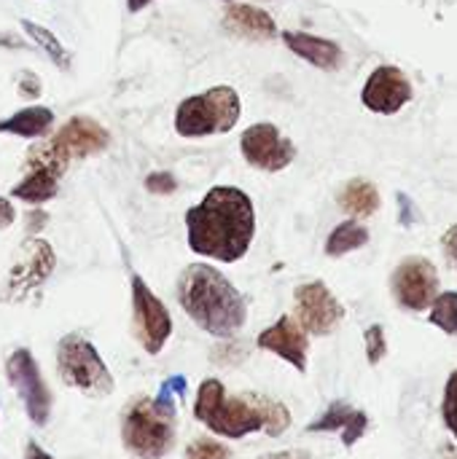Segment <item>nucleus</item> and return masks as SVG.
I'll return each instance as SVG.
<instances>
[{
  "instance_id": "18",
  "label": "nucleus",
  "mask_w": 457,
  "mask_h": 459,
  "mask_svg": "<svg viewBox=\"0 0 457 459\" xmlns=\"http://www.w3.org/2000/svg\"><path fill=\"white\" fill-rule=\"evenodd\" d=\"M224 27L237 35V38H248V40H269L277 35V27H275V19L256 8V5H232L226 13H224Z\"/></svg>"
},
{
  "instance_id": "29",
  "label": "nucleus",
  "mask_w": 457,
  "mask_h": 459,
  "mask_svg": "<svg viewBox=\"0 0 457 459\" xmlns=\"http://www.w3.org/2000/svg\"><path fill=\"white\" fill-rule=\"evenodd\" d=\"M145 188L151 194H172L178 188V183H175V178L170 172H154V175L145 178Z\"/></svg>"
},
{
  "instance_id": "35",
  "label": "nucleus",
  "mask_w": 457,
  "mask_h": 459,
  "mask_svg": "<svg viewBox=\"0 0 457 459\" xmlns=\"http://www.w3.org/2000/svg\"><path fill=\"white\" fill-rule=\"evenodd\" d=\"M399 202H401V223L404 226H412V218H409V212H412V207H409V199H407V194H399Z\"/></svg>"
},
{
  "instance_id": "2",
  "label": "nucleus",
  "mask_w": 457,
  "mask_h": 459,
  "mask_svg": "<svg viewBox=\"0 0 457 459\" xmlns=\"http://www.w3.org/2000/svg\"><path fill=\"white\" fill-rule=\"evenodd\" d=\"M194 417L218 438L240 441L253 433H267L272 438L291 428V411L280 401L259 393L229 395L224 382L205 379L197 393Z\"/></svg>"
},
{
  "instance_id": "5",
  "label": "nucleus",
  "mask_w": 457,
  "mask_h": 459,
  "mask_svg": "<svg viewBox=\"0 0 457 459\" xmlns=\"http://www.w3.org/2000/svg\"><path fill=\"white\" fill-rule=\"evenodd\" d=\"M108 143H110V134L100 121L89 116H75L48 143L30 148L27 169H46L62 178L73 159H86L92 153H100L108 148Z\"/></svg>"
},
{
  "instance_id": "28",
  "label": "nucleus",
  "mask_w": 457,
  "mask_h": 459,
  "mask_svg": "<svg viewBox=\"0 0 457 459\" xmlns=\"http://www.w3.org/2000/svg\"><path fill=\"white\" fill-rule=\"evenodd\" d=\"M186 390H189V382H186V377H170L162 387H159V401H170V403H175V398H180V395H186Z\"/></svg>"
},
{
  "instance_id": "31",
  "label": "nucleus",
  "mask_w": 457,
  "mask_h": 459,
  "mask_svg": "<svg viewBox=\"0 0 457 459\" xmlns=\"http://www.w3.org/2000/svg\"><path fill=\"white\" fill-rule=\"evenodd\" d=\"M442 250H444L450 266L457 272V223L444 231V237H442Z\"/></svg>"
},
{
  "instance_id": "12",
  "label": "nucleus",
  "mask_w": 457,
  "mask_h": 459,
  "mask_svg": "<svg viewBox=\"0 0 457 459\" xmlns=\"http://www.w3.org/2000/svg\"><path fill=\"white\" fill-rule=\"evenodd\" d=\"M294 301H296V317L299 325L310 333V336H329L334 333L342 320H345V307L339 304V299L329 290L326 282L315 280L307 285H299L294 290Z\"/></svg>"
},
{
  "instance_id": "3",
  "label": "nucleus",
  "mask_w": 457,
  "mask_h": 459,
  "mask_svg": "<svg viewBox=\"0 0 457 459\" xmlns=\"http://www.w3.org/2000/svg\"><path fill=\"white\" fill-rule=\"evenodd\" d=\"M178 304L205 333L237 336L248 323V304L240 290L207 264H191L178 277Z\"/></svg>"
},
{
  "instance_id": "16",
  "label": "nucleus",
  "mask_w": 457,
  "mask_h": 459,
  "mask_svg": "<svg viewBox=\"0 0 457 459\" xmlns=\"http://www.w3.org/2000/svg\"><path fill=\"white\" fill-rule=\"evenodd\" d=\"M366 428H369V417L364 411H358V409L337 401L326 414H321L307 428V433H334V430H339L342 433V444L350 449V446L358 444V438H364Z\"/></svg>"
},
{
  "instance_id": "13",
  "label": "nucleus",
  "mask_w": 457,
  "mask_h": 459,
  "mask_svg": "<svg viewBox=\"0 0 457 459\" xmlns=\"http://www.w3.org/2000/svg\"><path fill=\"white\" fill-rule=\"evenodd\" d=\"M242 156L250 167L264 172H280L296 159V148L288 137L280 134L275 124H253L242 132L240 140Z\"/></svg>"
},
{
  "instance_id": "27",
  "label": "nucleus",
  "mask_w": 457,
  "mask_h": 459,
  "mask_svg": "<svg viewBox=\"0 0 457 459\" xmlns=\"http://www.w3.org/2000/svg\"><path fill=\"white\" fill-rule=\"evenodd\" d=\"M442 417H444L447 430L455 436V441H457V371H453V374H450V379H447L444 401H442Z\"/></svg>"
},
{
  "instance_id": "8",
  "label": "nucleus",
  "mask_w": 457,
  "mask_h": 459,
  "mask_svg": "<svg viewBox=\"0 0 457 459\" xmlns=\"http://www.w3.org/2000/svg\"><path fill=\"white\" fill-rule=\"evenodd\" d=\"M5 379L19 393L30 422L35 428H46L48 420H51V393H48V385L43 382L40 366H38V360L32 358L30 350L19 347V350H13L8 355Z\"/></svg>"
},
{
  "instance_id": "21",
  "label": "nucleus",
  "mask_w": 457,
  "mask_h": 459,
  "mask_svg": "<svg viewBox=\"0 0 457 459\" xmlns=\"http://www.w3.org/2000/svg\"><path fill=\"white\" fill-rule=\"evenodd\" d=\"M57 191H59V178L54 172L27 169V175L22 178V183L11 188V196L13 199H22L27 204H43V202L54 199Z\"/></svg>"
},
{
  "instance_id": "22",
  "label": "nucleus",
  "mask_w": 457,
  "mask_h": 459,
  "mask_svg": "<svg viewBox=\"0 0 457 459\" xmlns=\"http://www.w3.org/2000/svg\"><path fill=\"white\" fill-rule=\"evenodd\" d=\"M364 245H369V229L358 221H345L339 223L329 239H326V255L331 258H339V255H347L353 250H361Z\"/></svg>"
},
{
  "instance_id": "10",
  "label": "nucleus",
  "mask_w": 457,
  "mask_h": 459,
  "mask_svg": "<svg viewBox=\"0 0 457 459\" xmlns=\"http://www.w3.org/2000/svg\"><path fill=\"white\" fill-rule=\"evenodd\" d=\"M54 266H57V255H54L51 245L43 239H30L22 247L19 261L11 266V272L3 282L0 299L8 304L27 301L32 293H38L43 288V282L51 277Z\"/></svg>"
},
{
  "instance_id": "9",
  "label": "nucleus",
  "mask_w": 457,
  "mask_h": 459,
  "mask_svg": "<svg viewBox=\"0 0 457 459\" xmlns=\"http://www.w3.org/2000/svg\"><path fill=\"white\" fill-rule=\"evenodd\" d=\"M132 328L148 355H159L172 336V317L164 301L137 274L132 277Z\"/></svg>"
},
{
  "instance_id": "30",
  "label": "nucleus",
  "mask_w": 457,
  "mask_h": 459,
  "mask_svg": "<svg viewBox=\"0 0 457 459\" xmlns=\"http://www.w3.org/2000/svg\"><path fill=\"white\" fill-rule=\"evenodd\" d=\"M19 78H22V83H19V94H22L24 100H35V97H40L43 86H40V78H38V75H32V73H22Z\"/></svg>"
},
{
  "instance_id": "23",
  "label": "nucleus",
  "mask_w": 457,
  "mask_h": 459,
  "mask_svg": "<svg viewBox=\"0 0 457 459\" xmlns=\"http://www.w3.org/2000/svg\"><path fill=\"white\" fill-rule=\"evenodd\" d=\"M22 30L35 40V46H40V48L46 51V56H48L59 70H67V67H70V62H73L70 51L59 43V38H57L51 30H46V27H40V24H35V22H30V19H22Z\"/></svg>"
},
{
  "instance_id": "15",
  "label": "nucleus",
  "mask_w": 457,
  "mask_h": 459,
  "mask_svg": "<svg viewBox=\"0 0 457 459\" xmlns=\"http://www.w3.org/2000/svg\"><path fill=\"white\" fill-rule=\"evenodd\" d=\"M310 333L288 315H283L275 325L259 333L256 344L283 360H288L299 374H307V352H310Z\"/></svg>"
},
{
  "instance_id": "26",
  "label": "nucleus",
  "mask_w": 457,
  "mask_h": 459,
  "mask_svg": "<svg viewBox=\"0 0 457 459\" xmlns=\"http://www.w3.org/2000/svg\"><path fill=\"white\" fill-rule=\"evenodd\" d=\"M364 344H366V360H369V366H380L382 358L388 355L385 328L382 325H369L366 333H364Z\"/></svg>"
},
{
  "instance_id": "25",
  "label": "nucleus",
  "mask_w": 457,
  "mask_h": 459,
  "mask_svg": "<svg viewBox=\"0 0 457 459\" xmlns=\"http://www.w3.org/2000/svg\"><path fill=\"white\" fill-rule=\"evenodd\" d=\"M183 459H232V452L226 444H221L215 438H194L186 446Z\"/></svg>"
},
{
  "instance_id": "32",
  "label": "nucleus",
  "mask_w": 457,
  "mask_h": 459,
  "mask_svg": "<svg viewBox=\"0 0 457 459\" xmlns=\"http://www.w3.org/2000/svg\"><path fill=\"white\" fill-rule=\"evenodd\" d=\"M13 218H16L13 204H11L8 199H3V196H0V231H3V229H8V226L13 223Z\"/></svg>"
},
{
  "instance_id": "11",
  "label": "nucleus",
  "mask_w": 457,
  "mask_h": 459,
  "mask_svg": "<svg viewBox=\"0 0 457 459\" xmlns=\"http://www.w3.org/2000/svg\"><path fill=\"white\" fill-rule=\"evenodd\" d=\"M393 299L407 312H423L431 309L439 299V272L436 266L423 255L404 258L391 280Z\"/></svg>"
},
{
  "instance_id": "36",
  "label": "nucleus",
  "mask_w": 457,
  "mask_h": 459,
  "mask_svg": "<svg viewBox=\"0 0 457 459\" xmlns=\"http://www.w3.org/2000/svg\"><path fill=\"white\" fill-rule=\"evenodd\" d=\"M148 3H154V0H127V8H129L132 13H137V11H143Z\"/></svg>"
},
{
  "instance_id": "7",
  "label": "nucleus",
  "mask_w": 457,
  "mask_h": 459,
  "mask_svg": "<svg viewBox=\"0 0 457 459\" xmlns=\"http://www.w3.org/2000/svg\"><path fill=\"white\" fill-rule=\"evenodd\" d=\"M57 371L67 387L81 390L92 398H105L113 393V377L105 360L100 358L97 347L81 333H67L59 339Z\"/></svg>"
},
{
  "instance_id": "20",
  "label": "nucleus",
  "mask_w": 457,
  "mask_h": 459,
  "mask_svg": "<svg viewBox=\"0 0 457 459\" xmlns=\"http://www.w3.org/2000/svg\"><path fill=\"white\" fill-rule=\"evenodd\" d=\"M380 204H382V199H380L377 186L369 183V180H364V178L350 180V183L342 188V194H339V207H342L345 212L356 215V218H369V215H374V212L380 210Z\"/></svg>"
},
{
  "instance_id": "14",
  "label": "nucleus",
  "mask_w": 457,
  "mask_h": 459,
  "mask_svg": "<svg viewBox=\"0 0 457 459\" xmlns=\"http://www.w3.org/2000/svg\"><path fill=\"white\" fill-rule=\"evenodd\" d=\"M361 100L369 110H374L380 116H393L412 100V83L404 75V70H399L393 65H380L366 78Z\"/></svg>"
},
{
  "instance_id": "34",
  "label": "nucleus",
  "mask_w": 457,
  "mask_h": 459,
  "mask_svg": "<svg viewBox=\"0 0 457 459\" xmlns=\"http://www.w3.org/2000/svg\"><path fill=\"white\" fill-rule=\"evenodd\" d=\"M261 459H310V452H302V449H288V452H275V455H267Z\"/></svg>"
},
{
  "instance_id": "6",
  "label": "nucleus",
  "mask_w": 457,
  "mask_h": 459,
  "mask_svg": "<svg viewBox=\"0 0 457 459\" xmlns=\"http://www.w3.org/2000/svg\"><path fill=\"white\" fill-rule=\"evenodd\" d=\"M240 113H242L240 94L232 86H213L178 105L175 132L180 137L226 134L237 126Z\"/></svg>"
},
{
  "instance_id": "17",
  "label": "nucleus",
  "mask_w": 457,
  "mask_h": 459,
  "mask_svg": "<svg viewBox=\"0 0 457 459\" xmlns=\"http://www.w3.org/2000/svg\"><path fill=\"white\" fill-rule=\"evenodd\" d=\"M283 40L294 54H299L302 59H307L310 65H315L321 70H339L345 62V51L334 40H326V38H318L310 32H294V30L283 32Z\"/></svg>"
},
{
  "instance_id": "4",
  "label": "nucleus",
  "mask_w": 457,
  "mask_h": 459,
  "mask_svg": "<svg viewBox=\"0 0 457 459\" xmlns=\"http://www.w3.org/2000/svg\"><path fill=\"white\" fill-rule=\"evenodd\" d=\"M178 411L175 403L137 395L121 417L124 449L137 459H162L175 449Z\"/></svg>"
},
{
  "instance_id": "37",
  "label": "nucleus",
  "mask_w": 457,
  "mask_h": 459,
  "mask_svg": "<svg viewBox=\"0 0 457 459\" xmlns=\"http://www.w3.org/2000/svg\"><path fill=\"white\" fill-rule=\"evenodd\" d=\"M442 459H457L455 444H444V446H442Z\"/></svg>"
},
{
  "instance_id": "19",
  "label": "nucleus",
  "mask_w": 457,
  "mask_h": 459,
  "mask_svg": "<svg viewBox=\"0 0 457 459\" xmlns=\"http://www.w3.org/2000/svg\"><path fill=\"white\" fill-rule=\"evenodd\" d=\"M54 124V113L43 105H30L8 118L0 121V132L3 134H19V137H40L51 129Z\"/></svg>"
},
{
  "instance_id": "33",
  "label": "nucleus",
  "mask_w": 457,
  "mask_h": 459,
  "mask_svg": "<svg viewBox=\"0 0 457 459\" xmlns=\"http://www.w3.org/2000/svg\"><path fill=\"white\" fill-rule=\"evenodd\" d=\"M24 459H54V457H51L43 446H38V444L32 441V444H27V446H24Z\"/></svg>"
},
{
  "instance_id": "24",
  "label": "nucleus",
  "mask_w": 457,
  "mask_h": 459,
  "mask_svg": "<svg viewBox=\"0 0 457 459\" xmlns=\"http://www.w3.org/2000/svg\"><path fill=\"white\" fill-rule=\"evenodd\" d=\"M428 320H431L436 328H442L447 336H457V290L439 293V299H436L434 307H431Z\"/></svg>"
},
{
  "instance_id": "1",
  "label": "nucleus",
  "mask_w": 457,
  "mask_h": 459,
  "mask_svg": "<svg viewBox=\"0 0 457 459\" xmlns=\"http://www.w3.org/2000/svg\"><path fill=\"white\" fill-rule=\"evenodd\" d=\"M189 247L197 255L234 264L248 255L256 237V210L245 191L215 186L205 199L186 212Z\"/></svg>"
}]
</instances>
